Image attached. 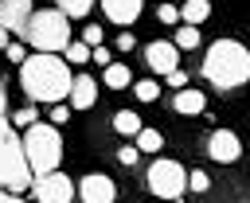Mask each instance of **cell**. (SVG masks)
Masks as SVG:
<instances>
[{
    "label": "cell",
    "mask_w": 250,
    "mask_h": 203,
    "mask_svg": "<svg viewBox=\"0 0 250 203\" xmlns=\"http://www.w3.org/2000/svg\"><path fill=\"white\" fill-rule=\"evenodd\" d=\"M0 203H23V199H20L16 191H0Z\"/></svg>",
    "instance_id": "d6a6232c"
},
{
    "label": "cell",
    "mask_w": 250,
    "mask_h": 203,
    "mask_svg": "<svg viewBox=\"0 0 250 203\" xmlns=\"http://www.w3.org/2000/svg\"><path fill=\"white\" fill-rule=\"evenodd\" d=\"M117 160H121L125 168H133V164L141 160V152H137V144H125V148H117Z\"/></svg>",
    "instance_id": "4316f807"
},
{
    "label": "cell",
    "mask_w": 250,
    "mask_h": 203,
    "mask_svg": "<svg viewBox=\"0 0 250 203\" xmlns=\"http://www.w3.org/2000/svg\"><path fill=\"white\" fill-rule=\"evenodd\" d=\"M66 98H70V105H74V109H90V105L98 102V82H94L90 74H74V78H70Z\"/></svg>",
    "instance_id": "7c38bea8"
},
{
    "label": "cell",
    "mask_w": 250,
    "mask_h": 203,
    "mask_svg": "<svg viewBox=\"0 0 250 203\" xmlns=\"http://www.w3.org/2000/svg\"><path fill=\"white\" fill-rule=\"evenodd\" d=\"M66 121H70L66 102H55V105H51V125H66Z\"/></svg>",
    "instance_id": "d4e9b609"
},
{
    "label": "cell",
    "mask_w": 250,
    "mask_h": 203,
    "mask_svg": "<svg viewBox=\"0 0 250 203\" xmlns=\"http://www.w3.org/2000/svg\"><path fill=\"white\" fill-rule=\"evenodd\" d=\"M164 78H168V86H176V90H180V86H188V74H184L180 66H176V70H168Z\"/></svg>",
    "instance_id": "4dcf8cb0"
},
{
    "label": "cell",
    "mask_w": 250,
    "mask_h": 203,
    "mask_svg": "<svg viewBox=\"0 0 250 203\" xmlns=\"http://www.w3.org/2000/svg\"><path fill=\"white\" fill-rule=\"evenodd\" d=\"M35 199L39 203H70L74 199V180L66 176V172H43V176H35Z\"/></svg>",
    "instance_id": "52a82bcc"
},
{
    "label": "cell",
    "mask_w": 250,
    "mask_h": 203,
    "mask_svg": "<svg viewBox=\"0 0 250 203\" xmlns=\"http://www.w3.org/2000/svg\"><path fill=\"white\" fill-rule=\"evenodd\" d=\"M70 70H66V59H59L55 51H35L20 62V86L23 94L35 102V105H55V102H66V90H70Z\"/></svg>",
    "instance_id": "6da1fadb"
},
{
    "label": "cell",
    "mask_w": 250,
    "mask_h": 203,
    "mask_svg": "<svg viewBox=\"0 0 250 203\" xmlns=\"http://www.w3.org/2000/svg\"><path fill=\"white\" fill-rule=\"evenodd\" d=\"M4 55H8V62H23V59H27V47H23V43H8Z\"/></svg>",
    "instance_id": "f1b7e54d"
},
{
    "label": "cell",
    "mask_w": 250,
    "mask_h": 203,
    "mask_svg": "<svg viewBox=\"0 0 250 203\" xmlns=\"http://www.w3.org/2000/svg\"><path fill=\"white\" fill-rule=\"evenodd\" d=\"M164 203H180V199H164Z\"/></svg>",
    "instance_id": "e575fe53"
},
{
    "label": "cell",
    "mask_w": 250,
    "mask_h": 203,
    "mask_svg": "<svg viewBox=\"0 0 250 203\" xmlns=\"http://www.w3.org/2000/svg\"><path fill=\"white\" fill-rule=\"evenodd\" d=\"M35 8H31V0H0V27H8V31H20L23 35V23H27V16H31Z\"/></svg>",
    "instance_id": "8fae6325"
},
{
    "label": "cell",
    "mask_w": 250,
    "mask_h": 203,
    "mask_svg": "<svg viewBox=\"0 0 250 203\" xmlns=\"http://www.w3.org/2000/svg\"><path fill=\"white\" fill-rule=\"evenodd\" d=\"M176 47H184V51H195V47H199V27H195V23H184V27H176Z\"/></svg>",
    "instance_id": "ffe728a7"
},
{
    "label": "cell",
    "mask_w": 250,
    "mask_h": 203,
    "mask_svg": "<svg viewBox=\"0 0 250 203\" xmlns=\"http://www.w3.org/2000/svg\"><path fill=\"white\" fill-rule=\"evenodd\" d=\"M172 105H176V113L195 117V113H203V109H207V98H203V90H195V86H180Z\"/></svg>",
    "instance_id": "5bb4252c"
},
{
    "label": "cell",
    "mask_w": 250,
    "mask_h": 203,
    "mask_svg": "<svg viewBox=\"0 0 250 203\" xmlns=\"http://www.w3.org/2000/svg\"><path fill=\"white\" fill-rule=\"evenodd\" d=\"M102 8H105V20L109 23H133L137 16H141V8H145V0H102Z\"/></svg>",
    "instance_id": "4fadbf2b"
},
{
    "label": "cell",
    "mask_w": 250,
    "mask_h": 203,
    "mask_svg": "<svg viewBox=\"0 0 250 203\" xmlns=\"http://www.w3.org/2000/svg\"><path fill=\"white\" fill-rule=\"evenodd\" d=\"M129 82H133V74H129L125 62H105V86L109 90H125Z\"/></svg>",
    "instance_id": "2e32d148"
},
{
    "label": "cell",
    "mask_w": 250,
    "mask_h": 203,
    "mask_svg": "<svg viewBox=\"0 0 250 203\" xmlns=\"http://www.w3.org/2000/svg\"><path fill=\"white\" fill-rule=\"evenodd\" d=\"M156 20H160V23H180V8L160 4V8H156Z\"/></svg>",
    "instance_id": "cb8c5ba5"
},
{
    "label": "cell",
    "mask_w": 250,
    "mask_h": 203,
    "mask_svg": "<svg viewBox=\"0 0 250 203\" xmlns=\"http://www.w3.org/2000/svg\"><path fill=\"white\" fill-rule=\"evenodd\" d=\"M55 8H59L66 20H78V16H86V12L94 8V0H55Z\"/></svg>",
    "instance_id": "d6986e66"
},
{
    "label": "cell",
    "mask_w": 250,
    "mask_h": 203,
    "mask_svg": "<svg viewBox=\"0 0 250 203\" xmlns=\"http://www.w3.org/2000/svg\"><path fill=\"white\" fill-rule=\"evenodd\" d=\"M66 62H90V47L86 43H66Z\"/></svg>",
    "instance_id": "7402d4cb"
},
{
    "label": "cell",
    "mask_w": 250,
    "mask_h": 203,
    "mask_svg": "<svg viewBox=\"0 0 250 203\" xmlns=\"http://www.w3.org/2000/svg\"><path fill=\"white\" fill-rule=\"evenodd\" d=\"M82 43H86V47H98V43H102V27H98V23L82 27Z\"/></svg>",
    "instance_id": "83f0119b"
},
{
    "label": "cell",
    "mask_w": 250,
    "mask_h": 203,
    "mask_svg": "<svg viewBox=\"0 0 250 203\" xmlns=\"http://www.w3.org/2000/svg\"><path fill=\"white\" fill-rule=\"evenodd\" d=\"M184 183H188L191 191H207V187H211V180H207V172H203V168H191V176H188Z\"/></svg>",
    "instance_id": "603a6c76"
},
{
    "label": "cell",
    "mask_w": 250,
    "mask_h": 203,
    "mask_svg": "<svg viewBox=\"0 0 250 203\" xmlns=\"http://www.w3.org/2000/svg\"><path fill=\"white\" fill-rule=\"evenodd\" d=\"M8 47V27H0V51Z\"/></svg>",
    "instance_id": "836d02e7"
},
{
    "label": "cell",
    "mask_w": 250,
    "mask_h": 203,
    "mask_svg": "<svg viewBox=\"0 0 250 203\" xmlns=\"http://www.w3.org/2000/svg\"><path fill=\"white\" fill-rule=\"evenodd\" d=\"M90 62H102V66H105V62H113L109 47H102V43H98V47H90Z\"/></svg>",
    "instance_id": "f546056e"
},
{
    "label": "cell",
    "mask_w": 250,
    "mask_h": 203,
    "mask_svg": "<svg viewBox=\"0 0 250 203\" xmlns=\"http://www.w3.org/2000/svg\"><path fill=\"white\" fill-rule=\"evenodd\" d=\"M160 144H164L160 129H148V125L137 129V152H160Z\"/></svg>",
    "instance_id": "e0dca14e"
},
{
    "label": "cell",
    "mask_w": 250,
    "mask_h": 203,
    "mask_svg": "<svg viewBox=\"0 0 250 203\" xmlns=\"http://www.w3.org/2000/svg\"><path fill=\"white\" fill-rule=\"evenodd\" d=\"M133 47H137L133 31H121V35H117V51H133Z\"/></svg>",
    "instance_id": "1f68e13d"
},
{
    "label": "cell",
    "mask_w": 250,
    "mask_h": 203,
    "mask_svg": "<svg viewBox=\"0 0 250 203\" xmlns=\"http://www.w3.org/2000/svg\"><path fill=\"white\" fill-rule=\"evenodd\" d=\"M145 62H148V70L168 74V70H176V66H180V47H176V43L156 39V43H148V47H145Z\"/></svg>",
    "instance_id": "30bf717a"
},
{
    "label": "cell",
    "mask_w": 250,
    "mask_h": 203,
    "mask_svg": "<svg viewBox=\"0 0 250 203\" xmlns=\"http://www.w3.org/2000/svg\"><path fill=\"white\" fill-rule=\"evenodd\" d=\"M74 191L82 195V203H113V199H117V187H113V180H109V176H102V172H90V176H82Z\"/></svg>",
    "instance_id": "ba28073f"
},
{
    "label": "cell",
    "mask_w": 250,
    "mask_h": 203,
    "mask_svg": "<svg viewBox=\"0 0 250 203\" xmlns=\"http://www.w3.org/2000/svg\"><path fill=\"white\" fill-rule=\"evenodd\" d=\"M133 94H137V102H156L160 86H156L152 78H145V82H137V86H133Z\"/></svg>",
    "instance_id": "44dd1931"
},
{
    "label": "cell",
    "mask_w": 250,
    "mask_h": 203,
    "mask_svg": "<svg viewBox=\"0 0 250 203\" xmlns=\"http://www.w3.org/2000/svg\"><path fill=\"white\" fill-rule=\"evenodd\" d=\"M12 121H16V125H20V129H27V125H35V121H39V117H35V109H31V105H27V109H16V113H12Z\"/></svg>",
    "instance_id": "484cf974"
},
{
    "label": "cell",
    "mask_w": 250,
    "mask_h": 203,
    "mask_svg": "<svg viewBox=\"0 0 250 203\" xmlns=\"http://www.w3.org/2000/svg\"><path fill=\"white\" fill-rule=\"evenodd\" d=\"M184 180H188V172L176 160H152V168H148V191L160 199H180L188 187Z\"/></svg>",
    "instance_id": "8992f818"
},
{
    "label": "cell",
    "mask_w": 250,
    "mask_h": 203,
    "mask_svg": "<svg viewBox=\"0 0 250 203\" xmlns=\"http://www.w3.org/2000/svg\"><path fill=\"white\" fill-rule=\"evenodd\" d=\"M23 39H27L35 51H62V47L70 43V20H66L59 8H39V12L27 16Z\"/></svg>",
    "instance_id": "277c9868"
},
{
    "label": "cell",
    "mask_w": 250,
    "mask_h": 203,
    "mask_svg": "<svg viewBox=\"0 0 250 203\" xmlns=\"http://www.w3.org/2000/svg\"><path fill=\"white\" fill-rule=\"evenodd\" d=\"M0 109H4V98H0ZM0 183H8V191H23L31 187V172H27V160H23V148L20 141L8 133L4 117H0Z\"/></svg>",
    "instance_id": "5b68a950"
},
{
    "label": "cell",
    "mask_w": 250,
    "mask_h": 203,
    "mask_svg": "<svg viewBox=\"0 0 250 203\" xmlns=\"http://www.w3.org/2000/svg\"><path fill=\"white\" fill-rule=\"evenodd\" d=\"M207 16H211V0H184V8H180V20H184V23H195V27H199Z\"/></svg>",
    "instance_id": "9a60e30c"
},
{
    "label": "cell",
    "mask_w": 250,
    "mask_h": 203,
    "mask_svg": "<svg viewBox=\"0 0 250 203\" xmlns=\"http://www.w3.org/2000/svg\"><path fill=\"white\" fill-rule=\"evenodd\" d=\"M207 156H211L215 164H234V160L242 156V141H238L230 129H215L211 141H207Z\"/></svg>",
    "instance_id": "9c48e42d"
},
{
    "label": "cell",
    "mask_w": 250,
    "mask_h": 203,
    "mask_svg": "<svg viewBox=\"0 0 250 203\" xmlns=\"http://www.w3.org/2000/svg\"><path fill=\"white\" fill-rule=\"evenodd\" d=\"M113 129H117V133H125V137H137L141 117H137L133 109H121V113H113Z\"/></svg>",
    "instance_id": "ac0fdd59"
},
{
    "label": "cell",
    "mask_w": 250,
    "mask_h": 203,
    "mask_svg": "<svg viewBox=\"0 0 250 203\" xmlns=\"http://www.w3.org/2000/svg\"><path fill=\"white\" fill-rule=\"evenodd\" d=\"M203 74L211 86L219 90H234L250 78V51L238 43V39H215L207 47V59H203Z\"/></svg>",
    "instance_id": "7a4b0ae2"
},
{
    "label": "cell",
    "mask_w": 250,
    "mask_h": 203,
    "mask_svg": "<svg viewBox=\"0 0 250 203\" xmlns=\"http://www.w3.org/2000/svg\"><path fill=\"white\" fill-rule=\"evenodd\" d=\"M20 148H23V160H27V172H31V176L55 172L59 160H62V137H59V125H43V121L27 125Z\"/></svg>",
    "instance_id": "3957f363"
}]
</instances>
